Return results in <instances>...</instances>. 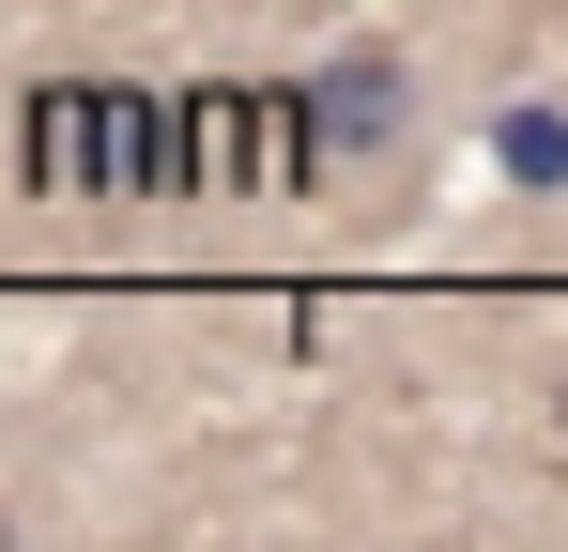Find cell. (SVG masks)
I'll list each match as a JSON object with an SVG mask.
<instances>
[{
  "label": "cell",
  "mask_w": 568,
  "mask_h": 552,
  "mask_svg": "<svg viewBox=\"0 0 568 552\" xmlns=\"http://www.w3.org/2000/svg\"><path fill=\"white\" fill-rule=\"evenodd\" d=\"M384 139H399V62H384V47L323 62V78H307V154H384Z\"/></svg>",
  "instance_id": "obj_2"
},
{
  "label": "cell",
  "mask_w": 568,
  "mask_h": 552,
  "mask_svg": "<svg viewBox=\"0 0 568 552\" xmlns=\"http://www.w3.org/2000/svg\"><path fill=\"white\" fill-rule=\"evenodd\" d=\"M507 170H523V184H568V123H554V108L507 123Z\"/></svg>",
  "instance_id": "obj_3"
},
{
  "label": "cell",
  "mask_w": 568,
  "mask_h": 552,
  "mask_svg": "<svg viewBox=\"0 0 568 552\" xmlns=\"http://www.w3.org/2000/svg\"><path fill=\"white\" fill-rule=\"evenodd\" d=\"M47 170L62 184H154V92H47Z\"/></svg>",
  "instance_id": "obj_1"
}]
</instances>
